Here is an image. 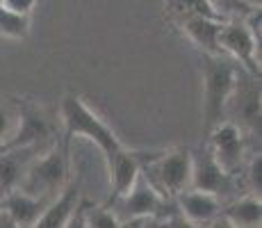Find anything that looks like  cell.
<instances>
[{
  "instance_id": "obj_1",
  "label": "cell",
  "mask_w": 262,
  "mask_h": 228,
  "mask_svg": "<svg viewBox=\"0 0 262 228\" xmlns=\"http://www.w3.org/2000/svg\"><path fill=\"white\" fill-rule=\"evenodd\" d=\"M59 114H62V126H64L62 144L69 146V149H71L73 139L82 137V139L96 144V149L103 153L105 162H110L114 155H119L121 151L125 149L117 137V133H114L80 96H73V94L64 96Z\"/></svg>"
},
{
  "instance_id": "obj_2",
  "label": "cell",
  "mask_w": 262,
  "mask_h": 228,
  "mask_svg": "<svg viewBox=\"0 0 262 228\" xmlns=\"http://www.w3.org/2000/svg\"><path fill=\"white\" fill-rule=\"evenodd\" d=\"M239 67L226 55H203V135L226 121Z\"/></svg>"
},
{
  "instance_id": "obj_3",
  "label": "cell",
  "mask_w": 262,
  "mask_h": 228,
  "mask_svg": "<svg viewBox=\"0 0 262 228\" xmlns=\"http://www.w3.org/2000/svg\"><path fill=\"white\" fill-rule=\"evenodd\" d=\"M69 153L71 149L62 139H55V144L25 167L18 190L37 199H55L69 185Z\"/></svg>"
},
{
  "instance_id": "obj_4",
  "label": "cell",
  "mask_w": 262,
  "mask_h": 228,
  "mask_svg": "<svg viewBox=\"0 0 262 228\" xmlns=\"http://www.w3.org/2000/svg\"><path fill=\"white\" fill-rule=\"evenodd\" d=\"M142 176L164 199H176L180 192L189 190L191 151L183 146L169 151H148L142 162Z\"/></svg>"
},
{
  "instance_id": "obj_5",
  "label": "cell",
  "mask_w": 262,
  "mask_h": 228,
  "mask_svg": "<svg viewBox=\"0 0 262 228\" xmlns=\"http://www.w3.org/2000/svg\"><path fill=\"white\" fill-rule=\"evenodd\" d=\"M112 212L121 219V224H137V221H150V219H162V217L176 212L173 199H164L158 190H153L148 180L139 174L135 185L125 192L121 199L110 203Z\"/></svg>"
},
{
  "instance_id": "obj_6",
  "label": "cell",
  "mask_w": 262,
  "mask_h": 228,
  "mask_svg": "<svg viewBox=\"0 0 262 228\" xmlns=\"http://www.w3.org/2000/svg\"><path fill=\"white\" fill-rule=\"evenodd\" d=\"M205 144H208L216 164L233 178L246 167V137L244 130L233 121L226 119L210 130Z\"/></svg>"
},
{
  "instance_id": "obj_7",
  "label": "cell",
  "mask_w": 262,
  "mask_h": 228,
  "mask_svg": "<svg viewBox=\"0 0 262 228\" xmlns=\"http://www.w3.org/2000/svg\"><path fill=\"white\" fill-rule=\"evenodd\" d=\"M18 105V123L14 135L7 139V144L0 146V151H12V149H28V146H39V149H48L57 137H55L53 121L46 119V114L37 108V105L28 103V100H16Z\"/></svg>"
},
{
  "instance_id": "obj_8",
  "label": "cell",
  "mask_w": 262,
  "mask_h": 228,
  "mask_svg": "<svg viewBox=\"0 0 262 228\" xmlns=\"http://www.w3.org/2000/svg\"><path fill=\"white\" fill-rule=\"evenodd\" d=\"M221 55L230 57L251 78L260 80V42L242 21H226L219 32Z\"/></svg>"
},
{
  "instance_id": "obj_9",
  "label": "cell",
  "mask_w": 262,
  "mask_h": 228,
  "mask_svg": "<svg viewBox=\"0 0 262 228\" xmlns=\"http://www.w3.org/2000/svg\"><path fill=\"white\" fill-rule=\"evenodd\" d=\"M233 176H228L219 164L214 162L208 144H203L196 153H191V182L189 190L208 192L214 196H224L233 192Z\"/></svg>"
},
{
  "instance_id": "obj_10",
  "label": "cell",
  "mask_w": 262,
  "mask_h": 228,
  "mask_svg": "<svg viewBox=\"0 0 262 228\" xmlns=\"http://www.w3.org/2000/svg\"><path fill=\"white\" fill-rule=\"evenodd\" d=\"M146 155H148V151H133L125 146L119 155H114L110 162H105L107 164V174H110V190H112V194H110L105 205L114 203V201L121 199L135 185V180L142 174V162Z\"/></svg>"
},
{
  "instance_id": "obj_11",
  "label": "cell",
  "mask_w": 262,
  "mask_h": 228,
  "mask_svg": "<svg viewBox=\"0 0 262 228\" xmlns=\"http://www.w3.org/2000/svg\"><path fill=\"white\" fill-rule=\"evenodd\" d=\"M228 108H233V112L237 114V123L242 130L249 128L251 133L260 130V82L258 78H251L246 73V80L237 78V85H235V91L228 100Z\"/></svg>"
},
{
  "instance_id": "obj_12",
  "label": "cell",
  "mask_w": 262,
  "mask_h": 228,
  "mask_svg": "<svg viewBox=\"0 0 262 228\" xmlns=\"http://www.w3.org/2000/svg\"><path fill=\"white\" fill-rule=\"evenodd\" d=\"M178 212L185 217V219L194 221V224L201 226H210L216 217L221 215V199L214 194H208V192H199V190H185L180 192L173 199Z\"/></svg>"
},
{
  "instance_id": "obj_13",
  "label": "cell",
  "mask_w": 262,
  "mask_h": 228,
  "mask_svg": "<svg viewBox=\"0 0 262 228\" xmlns=\"http://www.w3.org/2000/svg\"><path fill=\"white\" fill-rule=\"evenodd\" d=\"M82 199V185L80 180H69V185L55 196L48 203V208L41 212L32 228H64L71 217V212L75 210V205Z\"/></svg>"
},
{
  "instance_id": "obj_14",
  "label": "cell",
  "mask_w": 262,
  "mask_h": 228,
  "mask_svg": "<svg viewBox=\"0 0 262 228\" xmlns=\"http://www.w3.org/2000/svg\"><path fill=\"white\" fill-rule=\"evenodd\" d=\"M50 201L53 199H37V196H30L21 190H14L0 196V210L7 212L18 228H32Z\"/></svg>"
},
{
  "instance_id": "obj_15",
  "label": "cell",
  "mask_w": 262,
  "mask_h": 228,
  "mask_svg": "<svg viewBox=\"0 0 262 228\" xmlns=\"http://www.w3.org/2000/svg\"><path fill=\"white\" fill-rule=\"evenodd\" d=\"M178 25L185 32V37L203 55H221L219 32L224 21H214V18H205V16H180Z\"/></svg>"
},
{
  "instance_id": "obj_16",
  "label": "cell",
  "mask_w": 262,
  "mask_h": 228,
  "mask_svg": "<svg viewBox=\"0 0 262 228\" xmlns=\"http://www.w3.org/2000/svg\"><path fill=\"white\" fill-rule=\"evenodd\" d=\"M221 217L235 228H260L262 224V201L260 196L244 194L242 199L221 205Z\"/></svg>"
},
{
  "instance_id": "obj_17",
  "label": "cell",
  "mask_w": 262,
  "mask_h": 228,
  "mask_svg": "<svg viewBox=\"0 0 262 228\" xmlns=\"http://www.w3.org/2000/svg\"><path fill=\"white\" fill-rule=\"evenodd\" d=\"M169 5L178 16H205L226 23V18L212 7L210 0H169Z\"/></svg>"
},
{
  "instance_id": "obj_18",
  "label": "cell",
  "mask_w": 262,
  "mask_h": 228,
  "mask_svg": "<svg viewBox=\"0 0 262 228\" xmlns=\"http://www.w3.org/2000/svg\"><path fill=\"white\" fill-rule=\"evenodd\" d=\"M30 30V16H21L0 5V37L7 39H25Z\"/></svg>"
},
{
  "instance_id": "obj_19",
  "label": "cell",
  "mask_w": 262,
  "mask_h": 228,
  "mask_svg": "<svg viewBox=\"0 0 262 228\" xmlns=\"http://www.w3.org/2000/svg\"><path fill=\"white\" fill-rule=\"evenodd\" d=\"M87 228H125L107 205H87Z\"/></svg>"
},
{
  "instance_id": "obj_20",
  "label": "cell",
  "mask_w": 262,
  "mask_h": 228,
  "mask_svg": "<svg viewBox=\"0 0 262 228\" xmlns=\"http://www.w3.org/2000/svg\"><path fill=\"white\" fill-rule=\"evenodd\" d=\"M18 123V105L16 100H0V146L7 144Z\"/></svg>"
},
{
  "instance_id": "obj_21",
  "label": "cell",
  "mask_w": 262,
  "mask_h": 228,
  "mask_svg": "<svg viewBox=\"0 0 262 228\" xmlns=\"http://www.w3.org/2000/svg\"><path fill=\"white\" fill-rule=\"evenodd\" d=\"M210 3L226 21H242L251 12L246 5H242V0H210Z\"/></svg>"
},
{
  "instance_id": "obj_22",
  "label": "cell",
  "mask_w": 262,
  "mask_h": 228,
  "mask_svg": "<svg viewBox=\"0 0 262 228\" xmlns=\"http://www.w3.org/2000/svg\"><path fill=\"white\" fill-rule=\"evenodd\" d=\"M260 174H262V155L253 153L246 162V185H249V194L260 196L262 192V182H260Z\"/></svg>"
},
{
  "instance_id": "obj_23",
  "label": "cell",
  "mask_w": 262,
  "mask_h": 228,
  "mask_svg": "<svg viewBox=\"0 0 262 228\" xmlns=\"http://www.w3.org/2000/svg\"><path fill=\"white\" fill-rule=\"evenodd\" d=\"M146 228H210V226H201V224H194V221L185 219L178 210L171 212V215L162 217V219H150L146 221Z\"/></svg>"
},
{
  "instance_id": "obj_24",
  "label": "cell",
  "mask_w": 262,
  "mask_h": 228,
  "mask_svg": "<svg viewBox=\"0 0 262 228\" xmlns=\"http://www.w3.org/2000/svg\"><path fill=\"white\" fill-rule=\"evenodd\" d=\"M92 203L89 199H80V203L75 205V210L71 212V217H69L67 226L64 228H87V205Z\"/></svg>"
},
{
  "instance_id": "obj_25",
  "label": "cell",
  "mask_w": 262,
  "mask_h": 228,
  "mask_svg": "<svg viewBox=\"0 0 262 228\" xmlns=\"http://www.w3.org/2000/svg\"><path fill=\"white\" fill-rule=\"evenodd\" d=\"M0 5H3L5 9H9V12H14V14L30 16V12L34 9L37 0H0Z\"/></svg>"
},
{
  "instance_id": "obj_26",
  "label": "cell",
  "mask_w": 262,
  "mask_h": 228,
  "mask_svg": "<svg viewBox=\"0 0 262 228\" xmlns=\"http://www.w3.org/2000/svg\"><path fill=\"white\" fill-rule=\"evenodd\" d=\"M0 228H18L16 224L12 221V217L7 215L5 210H0Z\"/></svg>"
},
{
  "instance_id": "obj_27",
  "label": "cell",
  "mask_w": 262,
  "mask_h": 228,
  "mask_svg": "<svg viewBox=\"0 0 262 228\" xmlns=\"http://www.w3.org/2000/svg\"><path fill=\"white\" fill-rule=\"evenodd\" d=\"M210 228H235V226H233V224H230V221H226V219H224V217H221V215H219V217H216V219L212 221V224H210Z\"/></svg>"
},
{
  "instance_id": "obj_28",
  "label": "cell",
  "mask_w": 262,
  "mask_h": 228,
  "mask_svg": "<svg viewBox=\"0 0 262 228\" xmlns=\"http://www.w3.org/2000/svg\"><path fill=\"white\" fill-rule=\"evenodd\" d=\"M242 5H246L249 9H260L262 0H242Z\"/></svg>"
}]
</instances>
